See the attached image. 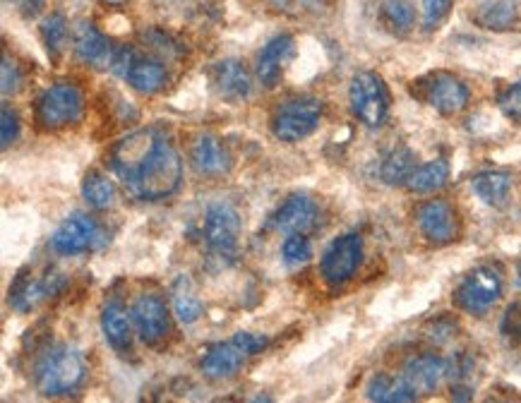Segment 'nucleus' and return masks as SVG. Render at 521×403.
I'll return each instance as SVG.
<instances>
[{
    "instance_id": "2f4dec72",
    "label": "nucleus",
    "mask_w": 521,
    "mask_h": 403,
    "mask_svg": "<svg viewBox=\"0 0 521 403\" xmlns=\"http://www.w3.org/2000/svg\"><path fill=\"white\" fill-rule=\"evenodd\" d=\"M65 39H68V22H65L63 15H51L49 20L44 22V41L53 60L61 58Z\"/></svg>"
},
{
    "instance_id": "f03ea898",
    "label": "nucleus",
    "mask_w": 521,
    "mask_h": 403,
    "mask_svg": "<svg viewBox=\"0 0 521 403\" xmlns=\"http://www.w3.org/2000/svg\"><path fill=\"white\" fill-rule=\"evenodd\" d=\"M85 360L75 348L56 346L41 356L37 365V387L44 396H65L85 380Z\"/></svg>"
},
{
    "instance_id": "aec40b11",
    "label": "nucleus",
    "mask_w": 521,
    "mask_h": 403,
    "mask_svg": "<svg viewBox=\"0 0 521 403\" xmlns=\"http://www.w3.org/2000/svg\"><path fill=\"white\" fill-rule=\"evenodd\" d=\"M473 22L488 32H512L519 24V0H483Z\"/></svg>"
},
{
    "instance_id": "58836bf2",
    "label": "nucleus",
    "mask_w": 521,
    "mask_h": 403,
    "mask_svg": "<svg viewBox=\"0 0 521 403\" xmlns=\"http://www.w3.org/2000/svg\"><path fill=\"white\" fill-rule=\"evenodd\" d=\"M135 60H137V56H135L133 48H130V46H118L116 51H113L111 70L116 72V75L128 77V72H130V68H133V65H135Z\"/></svg>"
},
{
    "instance_id": "20e7f679",
    "label": "nucleus",
    "mask_w": 521,
    "mask_h": 403,
    "mask_svg": "<svg viewBox=\"0 0 521 403\" xmlns=\"http://www.w3.org/2000/svg\"><path fill=\"white\" fill-rule=\"evenodd\" d=\"M351 111L368 128H380L389 113V89L375 72H358L349 89Z\"/></svg>"
},
{
    "instance_id": "f704fd0d",
    "label": "nucleus",
    "mask_w": 521,
    "mask_h": 403,
    "mask_svg": "<svg viewBox=\"0 0 521 403\" xmlns=\"http://www.w3.org/2000/svg\"><path fill=\"white\" fill-rule=\"evenodd\" d=\"M500 332L509 341V344H519L521 341V300L519 303H512L507 308L505 317H502Z\"/></svg>"
},
{
    "instance_id": "f3484780",
    "label": "nucleus",
    "mask_w": 521,
    "mask_h": 403,
    "mask_svg": "<svg viewBox=\"0 0 521 403\" xmlns=\"http://www.w3.org/2000/svg\"><path fill=\"white\" fill-rule=\"evenodd\" d=\"M190 161L200 176H221L231 168L229 149L221 144L214 135H197L193 147H190Z\"/></svg>"
},
{
    "instance_id": "c85d7f7f",
    "label": "nucleus",
    "mask_w": 521,
    "mask_h": 403,
    "mask_svg": "<svg viewBox=\"0 0 521 403\" xmlns=\"http://www.w3.org/2000/svg\"><path fill=\"white\" fill-rule=\"evenodd\" d=\"M82 197L92 209H109L116 200V185L104 173L92 171L82 180Z\"/></svg>"
},
{
    "instance_id": "7ed1b4c3",
    "label": "nucleus",
    "mask_w": 521,
    "mask_h": 403,
    "mask_svg": "<svg viewBox=\"0 0 521 403\" xmlns=\"http://www.w3.org/2000/svg\"><path fill=\"white\" fill-rule=\"evenodd\" d=\"M322 101L313 96H296V99L279 104L272 116V130L281 142H301L310 137L320 125Z\"/></svg>"
},
{
    "instance_id": "39448f33",
    "label": "nucleus",
    "mask_w": 521,
    "mask_h": 403,
    "mask_svg": "<svg viewBox=\"0 0 521 403\" xmlns=\"http://www.w3.org/2000/svg\"><path fill=\"white\" fill-rule=\"evenodd\" d=\"M82 111H85V99L75 84H53L37 101V120L46 130L75 125L82 118Z\"/></svg>"
},
{
    "instance_id": "79ce46f5",
    "label": "nucleus",
    "mask_w": 521,
    "mask_h": 403,
    "mask_svg": "<svg viewBox=\"0 0 521 403\" xmlns=\"http://www.w3.org/2000/svg\"><path fill=\"white\" fill-rule=\"evenodd\" d=\"M519 284H521V281H519Z\"/></svg>"
},
{
    "instance_id": "c9c22d12",
    "label": "nucleus",
    "mask_w": 521,
    "mask_h": 403,
    "mask_svg": "<svg viewBox=\"0 0 521 403\" xmlns=\"http://www.w3.org/2000/svg\"><path fill=\"white\" fill-rule=\"evenodd\" d=\"M497 104H500L502 113H507L509 118L519 120L521 118V82L507 87L505 92L500 94V99H497Z\"/></svg>"
},
{
    "instance_id": "f8f14e48",
    "label": "nucleus",
    "mask_w": 521,
    "mask_h": 403,
    "mask_svg": "<svg viewBox=\"0 0 521 403\" xmlns=\"http://www.w3.org/2000/svg\"><path fill=\"white\" fill-rule=\"evenodd\" d=\"M418 228L433 245H449L459 236V214L445 200H430L421 204L416 214Z\"/></svg>"
},
{
    "instance_id": "ea45409f",
    "label": "nucleus",
    "mask_w": 521,
    "mask_h": 403,
    "mask_svg": "<svg viewBox=\"0 0 521 403\" xmlns=\"http://www.w3.org/2000/svg\"><path fill=\"white\" fill-rule=\"evenodd\" d=\"M25 15H39V10L44 8V0H20Z\"/></svg>"
},
{
    "instance_id": "6ab92c4d",
    "label": "nucleus",
    "mask_w": 521,
    "mask_h": 403,
    "mask_svg": "<svg viewBox=\"0 0 521 403\" xmlns=\"http://www.w3.org/2000/svg\"><path fill=\"white\" fill-rule=\"evenodd\" d=\"M75 51L82 63L104 70V68H111V58L116 48H111L109 39H106L94 24L82 22L75 32Z\"/></svg>"
},
{
    "instance_id": "9b49d317",
    "label": "nucleus",
    "mask_w": 521,
    "mask_h": 403,
    "mask_svg": "<svg viewBox=\"0 0 521 403\" xmlns=\"http://www.w3.org/2000/svg\"><path fill=\"white\" fill-rule=\"evenodd\" d=\"M241 238V216L231 204H212L205 214V240L219 255H229L236 250Z\"/></svg>"
},
{
    "instance_id": "cd10ccee",
    "label": "nucleus",
    "mask_w": 521,
    "mask_h": 403,
    "mask_svg": "<svg viewBox=\"0 0 521 403\" xmlns=\"http://www.w3.org/2000/svg\"><path fill=\"white\" fill-rule=\"evenodd\" d=\"M413 171H416V156L411 149L399 147L382 161L380 176L387 185H406Z\"/></svg>"
},
{
    "instance_id": "393cba45",
    "label": "nucleus",
    "mask_w": 521,
    "mask_h": 403,
    "mask_svg": "<svg viewBox=\"0 0 521 403\" xmlns=\"http://www.w3.org/2000/svg\"><path fill=\"white\" fill-rule=\"evenodd\" d=\"M473 192H476L488 207H505L512 192V176L505 171H485L478 173L471 183Z\"/></svg>"
},
{
    "instance_id": "473e14b6",
    "label": "nucleus",
    "mask_w": 521,
    "mask_h": 403,
    "mask_svg": "<svg viewBox=\"0 0 521 403\" xmlns=\"http://www.w3.org/2000/svg\"><path fill=\"white\" fill-rule=\"evenodd\" d=\"M281 255L289 264H305L313 257V248H310V240L305 238V233H291L281 245Z\"/></svg>"
},
{
    "instance_id": "9d476101",
    "label": "nucleus",
    "mask_w": 521,
    "mask_h": 403,
    "mask_svg": "<svg viewBox=\"0 0 521 403\" xmlns=\"http://www.w3.org/2000/svg\"><path fill=\"white\" fill-rule=\"evenodd\" d=\"M65 284H68V279H65L63 274L53 272V269L41 276V279H34V276L22 272L15 279L13 288H10V305H13L17 312H32L34 308H39L44 300L58 296Z\"/></svg>"
},
{
    "instance_id": "423d86ee",
    "label": "nucleus",
    "mask_w": 521,
    "mask_h": 403,
    "mask_svg": "<svg viewBox=\"0 0 521 403\" xmlns=\"http://www.w3.org/2000/svg\"><path fill=\"white\" fill-rule=\"evenodd\" d=\"M502 296V274L495 267H476L454 291V303L471 315L488 312Z\"/></svg>"
},
{
    "instance_id": "f257e3e1",
    "label": "nucleus",
    "mask_w": 521,
    "mask_h": 403,
    "mask_svg": "<svg viewBox=\"0 0 521 403\" xmlns=\"http://www.w3.org/2000/svg\"><path fill=\"white\" fill-rule=\"evenodd\" d=\"M183 183V159L178 149L161 140L152 156L145 161L142 171L137 173L135 183L130 185L142 200L157 202L171 197Z\"/></svg>"
},
{
    "instance_id": "4c0bfd02",
    "label": "nucleus",
    "mask_w": 521,
    "mask_h": 403,
    "mask_svg": "<svg viewBox=\"0 0 521 403\" xmlns=\"http://www.w3.org/2000/svg\"><path fill=\"white\" fill-rule=\"evenodd\" d=\"M22 87V72L15 65V60H10L8 56L3 58V94H17Z\"/></svg>"
},
{
    "instance_id": "e433bc0d",
    "label": "nucleus",
    "mask_w": 521,
    "mask_h": 403,
    "mask_svg": "<svg viewBox=\"0 0 521 403\" xmlns=\"http://www.w3.org/2000/svg\"><path fill=\"white\" fill-rule=\"evenodd\" d=\"M20 135V118L10 106H3V128H0V137H3V149H8L10 144Z\"/></svg>"
},
{
    "instance_id": "4be33fe9",
    "label": "nucleus",
    "mask_w": 521,
    "mask_h": 403,
    "mask_svg": "<svg viewBox=\"0 0 521 403\" xmlns=\"http://www.w3.org/2000/svg\"><path fill=\"white\" fill-rule=\"evenodd\" d=\"M449 375V365L437 356H418L406 365V382L416 389V394H430L440 387L442 380Z\"/></svg>"
},
{
    "instance_id": "72a5a7b5",
    "label": "nucleus",
    "mask_w": 521,
    "mask_h": 403,
    "mask_svg": "<svg viewBox=\"0 0 521 403\" xmlns=\"http://www.w3.org/2000/svg\"><path fill=\"white\" fill-rule=\"evenodd\" d=\"M452 10V0H423V27L428 32L440 27Z\"/></svg>"
},
{
    "instance_id": "a211bd4d",
    "label": "nucleus",
    "mask_w": 521,
    "mask_h": 403,
    "mask_svg": "<svg viewBox=\"0 0 521 403\" xmlns=\"http://www.w3.org/2000/svg\"><path fill=\"white\" fill-rule=\"evenodd\" d=\"M212 80L217 92L229 101H243L248 99L250 92H253V80H250V72L245 68V63L236 58L221 60V63L214 65Z\"/></svg>"
},
{
    "instance_id": "b1692460",
    "label": "nucleus",
    "mask_w": 521,
    "mask_h": 403,
    "mask_svg": "<svg viewBox=\"0 0 521 403\" xmlns=\"http://www.w3.org/2000/svg\"><path fill=\"white\" fill-rule=\"evenodd\" d=\"M125 80H128V84L135 89V92L157 94L166 87V82H169V75H166V68L159 63V60L137 58Z\"/></svg>"
},
{
    "instance_id": "6e6552de",
    "label": "nucleus",
    "mask_w": 521,
    "mask_h": 403,
    "mask_svg": "<svg viewBox=\"0 0 521 403\" xmlns=\"http://www.w3.org/2000/svg\"><path fill=\"white\" fill-rule=\"evenodd\" d=\"M361 260H363L361 236H356V233H346V236L334 238L332 243H329V248L325 250V255H322V262H320L322 276H325L327 284L332 286L346 284V281L356 274V269L361 267Z\"/></svg>"
},
{
    "instance_id": "bb28decb",
    "label": "nucleus",
    "mask_w": 521,
    "mask_h": 403,
    "mask_svg": "<svg viewBox=\"0 0 521 403\" xmlns=\"http://www.w3.org/2000/svg\"><path fill=\"white\" fill-rule=\"evenodd\" d=\"M447 180H449V164L445 159H435L423 166H416V171L411 173L406 188L411 192H418V195H425V192L440 190Z\"/></svg>"
},
{
    "instance_id": "4468645a",
    "label": "nucleus",
    "mask_w": 521,
    "mask_h": 403,
    "mask_svg": "<svg viewBox=\"0 0 521 403\" xmlns=\"http://www.w3.org/2000/svg\"><path fill=\"white\" fill-rule=\"evenodd\" d=\"M133 322L137 327V334H140V339L145 344H159L171 332L169 308L154 293H147V296H140L135 300Z\"/></svg>"
},
{
    "instance_id": "2eb2a0df",
    "label": "nucleus",
    "mask_w": 521,
    "mask_h": 403,
    "mask_svg": "<svg viewBox=\"0 0 521 403\" xmlns=\"http://www.w3.org/2000/svg\"><path fill=\"white\" fill-rule=\"evenodd\" d=\"M317 221V207L310 197L305 195H291L281 207L274 212L272 219H269V226L274 231L286 233H305L315 226Z\"/></svg>"
},
{
    "instance_id": "a878e982",
    "label": "nucleus",
    "mask_w": 521,
    "mask_h": 403,
    "mask_svg": "<svg viewBox=\"0 0 521 403\" xmlns=\"http://www.w3.org/2000/svg\"><path fill=\"white\" fill-rule=\"evenodd\" d=\"M368 399L380 403H406L416 401V389L406 382V377H392V375H377L373 382L368 384Z\"/></svg>"
},
{
    "instance_id": "5701e85b",
    "label": "nucleus",
    "mask_w": 521,
    "mask_h": 403,
    "mask_svg": "<svg viewBox=\"0 0 521 403\" xmlns=\"http://www.w3.org/2000/svg\"><path fill=\"white\" fill-rule=\"evenodd\" d=\"M133 317V315H130ZM121 303H109L101 312V332L113 351L128 353L133 346V322Z\"/></svg>"
},
{
    "instance_id": "dca6fc26",
    "label": "nucleus",
    "mask_w": 521,
    "mask_h": 403,
    "mask_svg": "<svg viewBox=\"0 0 521 403\" xmlns=\"http://www.w3.org/2000/svg\"><path fill=\"white\" fill-rule=\"evenodd\" d=\"M250 358V353L245 351L241 341L233 336L229 344H217L212 346L202 358V372L212 380H229L243 368L245 360Z\"/></svg>"
},
{
    "instance_id": "0eeeda50",
    "label": "nucleus",
    "mask_w": 521,
    "mask_h": 403,
    "mask_svg": "<svg viewBox=\"0 0 521 403\" xmlns=\"http://www.w3.org/2000/svg\"><path fill=\"white\" fill-rule=\"evenodd\" d=\"M418 96L442 116H454L469 104V87L452 72H430L418 80Z\"/></svg>"
},
{
    "instance_id": "a19ab883",
    "label": "nucleus",
    "mask_w": 521,
    "mask_h": 403,
    "mask_svg": "<svg viewBox=\"0 0 521 403\" xmlns=\"http://www.w3.org/2000/svg\"><path fill=\"white\" fill-rule=\"evenodd\" d=\"M101 3H104V5H123V3H128V0H101Z\"/></svg>"
},
{
    "instance_id": "7c9ffc66",
    "label": "nucleus",
    "mask_w": 521,
    "mask_h": 403,
    "mask_svg": "<svg viewBox=\"0 0 521 403\" xmlns=\"http://www.w3.org/2000/svg\"><path fill=\"white\" fill-rule=\"evenodd\" d=\"M173 310H176V317L183 324H193L200 320L202 315V303L195 298V293L190 291L188 281L181 279L176 284V291H173Z\"/></svg>"
},
{
    "instance_id": "c756f323",
    "label": "nucleus",
    "mask_w": 521,
    "mask_h": 403,
    "mask_svg": "<svg viewBox=\"0 0 521 403\" xmlns=\"http://www.w3.org/2000/svg\"><path fill=\"white\" fill-rule=\"evenodd\" d=\"M380 17L389 32L406 34L416 22V10H413L411 0H385Z\"/></svg>"
},
{
    "instance_id": "ddd939ff",
    "label": "nucleus",
    "mask_w": 521,
    "mask_h": 403,
    "mask_svg": "<svg viewBox=\"0 0 521 403\" xmlns=\"http://www.w3.org/2000/svg\"><path fill=\"white\" fill-rule=\"evenodd\" d=\"M99 240V224L87 214H73L58 226V231L53 233L51 248L58 255H82L89 248H94Z\"/></svg>"
},
{
    "instance_id": "1a4fd4ad",
    "label": "nucleus",
    "mask_w": 521,
    "mask_h": 403,
    "mask_svg": "<svg viewBox=\"0 0 521 403\" xmlns=\"http://www.w3.org/2000/svg\"><path fill=\"white\" fill-rule=\"evenodd\" d=\"M159 142L161 137L154 130H137L133 135H128L125 140H121L116 147H113L111 152L113 171H116L125 183L133 185L137 173L142 171V166H145V161L152 156Z\"/></svg>"
},
{
    "instance_id": "412c9836",
    "label": "nucleus",
    "mask_w": 521,
    "mask_h": 403,
    "mask_svg": "<svg viewBox=\"0 0 521 403\" xmlns=\"http://www.w3.org/2000/svg\"><path fill=\"white\" fill-rule=\"evenodd\" d=\"M296 51V41L291 36H277L269 44L262 48L260 58H257V77H260L262 84L267 87H274L281 77V68L289 63V58Z\"/></svg>"
}]
</instances>
